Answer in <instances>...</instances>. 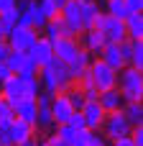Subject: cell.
<instances>
[{"instance_id": "18", "label": "cell", "mask_w": 143, "mask_h": 146, "mask_svg": "<svg viewBox=\"0 0 143 146\" xmlns=\"http://www.w3.org/2000/svg\"><path fill=\"white\" fill-rule=\"evenodd\" d=\"M43 33H46V38H59V36H64V38H77V33H74V31L61 21V15H56V18H51V21H46Z\"/></svg>"}, {"instance_id": "20", "label": "cell", "mask_w": 143, "mask_h": 146, "mask_svg": "<svg viewBox=\"0 0 143 146\" xmlns=\"http://www.w3.org/2000/svg\"><path fill=\"white\" fill-rule=\"evenodd\" d=\"M97 103H100V108L105 110V113H115V110H120L123 108V95L118 92V87H113V90H105V92H100L97 95Z\"/></svg>"}, {"instance_id": "7", "label": "cell", "mask_w": 143, "mask_h": 146, "mask_svg": "<svg viewBox=\"0 0 143 146\" xmlns=\"http://www.w3.org/2000/svg\"><path fill=\"white\" fill-rule=\"evenodd\" d=\"M18 23L20 26H31L36 31H43L46 18L41 15L36 0H18Z\"/></svg>"}, {"instance_id": "22", "label": "cell", "mask_w": 143, "mask_h": 146, "mask_svg": "<svg viewBox=\"0 0 143 146\" xmlns=\"http://www.w3.org/2000/svg\"><path fill=\"white\" fill-rule=\"evenodd\" d=\"M128 38H143V13H128L123 18Z\"/></svg>"}, {"instance_id": "8", "label": "cell", "mask_w": 143, "mask_h": 146, "mask_svg": "<svg viewBox=\"0 0 143 146\" xmlns=\"http://www.w3.org/2000/svg\"><path fill=\"white\" fill-rule=\"evenodd\" d=\"M5 67L10 69V74H20V77H38V67L28 59L26 51H10L5 59Z\"/></svg>"}, {"instance_id": "42", "label": "cell", "mask_w": 143, "mask_h": 146, "mask_svg": "<svg viewBox=\"0 0 143 146\" xmlns=\"http://www.w3.org/2000/svg\"><path fill=\"white\" fill-rule=\"evenodd\" d=\"M3 105H5V100H3V98H0V113H3Z\"/></svg>"}, {"instance_id": "45", "label": "cell", "mask_w": 143, "mask_h": 146, "mask_svg": "<svg viewBox=\"0 0 143 146\" xmlns=\"http://www.w3.org/2000/svg\"><path fill=\"white\" fill-rule=\"evenodd\" d=\"M0 146H5V144H3V141H0Z\"/></svg>"}, {"instance_id": "15", "label": "cell", "mask_w": 143, "mask_h": 146, "mask_svg": "<svg viewBox=\"0 0 143 146\" xmlns=\"http://www.w3.org/2000/svg\"><path fill=\"white\" fill-rule=\"evenodd\" d=\"M90 62H92V54H90V51H84V49L79 46V51L67 62V69H69V74H72V80L82 77V74L90 69Z\"/></svg>"}, {"instance_id": "21", "label": "cell", "mask_w": 143, "mask_h": 146, "mask_svg": "<svg viewBox=\"0 0 143 146\" xmlns=\"http://www.w3.org/2000/svg\"><path fill=\"white\" fill-rule=\"evenodd\" d=\"M84 131H87V128H84ZM84 131H77V128H72L69 123L56 126V136H59L67 146H84Z\"/></svg>"}, {"instance_id": "3", "label": "cell", "mask_w": 143, "mask_h": 146, "mask_svg": "<svg viewBox=\"0 0 143 146\" xmlns=\"http://www.w3.org/2000/svg\"><path fill=\"white\" fill-rule=\"evenodd\" d=\"M118 92L125 103H141L143 100V72L136 67H123L118 72Z\"/></svg>"}, {"instance_id": "31", "label": "cell", "mask_w": 143, "mask_h": 146, "mask_svg": "<svg viewBox=\"0 0 143 146\" xmlns=\"http://www.w3.org/2000/svg\"><path fill=\"white\" fill-rule=\"evenodd\" d=\"M0 21H3V26H5V28L10 31V28H13L15 23H18V3H15L13 8L3 10V13H0Z\"/></svg>"}, {"instance_id": "13", "label": "cell", "mask_w": 143, "mask_h": 146, "mask_svg": "<svg viewBox=\"0 0 143 146\" xmlns=\"http://www.w3.org/2000/svg\"><path fill=\"white\" fill-rule=\"evenodd\" d=\"M82 118H84V126H87V131H100V126H102V118H105V110L100 108V103L97 100H87L84 105H82Z\"/></svg>"}, {"instance_id": "19", "label": "cell", "mask_w": 143, "mask_h": 146, "mask_svg": "<svg viewBox=\"0 0 143 146\" xmlns=\"http://www.w3.org/2000/svg\"><path fill=\"white\" fill-rule=\"evenodd\" d=\"M36 136V128L31 123H23L18 118H13L10 123V144H23V141H33Z\"/></svg>"}, {"instance_id": "38", "label": "cell", "mask_w": 143, "mask_h": 146, "mask_svg": "<svg viewBox=\"0 0 143 146\" xmlns=\"http://www.w3.org/2000/svg\"><path fill=\"white\" fill-rule=\"evenodd\" d=\"M8 74H10V69L5 67V62H0V82H3V80H5Z\"/></svg>"}, {"instance_id": "37", "label": "cell", "mask_w": 143, "mask_h": 146, "mask_svg": "<svg viewBox=\"0 0 143 146\" xmlns=\"http://www.w3.org/2000/svg\"><path fill=\"white\" fill-rule=\"evenodd\" d=\"M15 3H18V0H0V13H3V10H8V8H13Z\"/></svg>"}, {"instance_id": "41", "label": "cell", "mask_w": 143, "mask_h": 146, "mask_svg": "<svg viewBox=\"0 0 143 146\" xmlns=\"http://www.w3.org/2000/svg\"><path fill=\"white\" fill-rule=\"evenodd\" d=\"M54 3H56V5H59V8H61V5H64V3H67V0H54Z\"/></svg>"}, {"instance_id": "4", "label": "cell", "mask_w": 143, "mask_h": 146, "mask_svg": "<svg viewBox=\"0 0 143 146\" xmlns=\"http://www.w3.org/2000/svg\"><path fill=\"white\" fill-rule=\"evenodd\" d=\"M90 77H92V82H95V87H97V92H105V90H113L115 85H118V72L110 67V64H105L100 56H92V62H90Z\"/></svg>"}, {"instance_id": "10", "label": "cell", "mask_w": 143, "mask_h": 146, "mask_svg": "<svg viewBox=\"0 0 143 146\" xmlns=\"http://www.w3.org/2000/svg\"><path fill=\"white\" fill-rule=\"evenodd\" d=\"M59 15H61V21H64L77 36L84 31V26H82V3H79V0H67V3L59 8Z\"/></svg>"}, {"instance_id": "26", "label": "cell", "mask_w": 143, "mask_h": 146, "mask_svg": "<svg viewBox=\"0 0 143 146\" xmlns=\"http://www.w3.org/2000/svg\"><path fill=\"white\" fill-rule=\"evenodd\" d=\"M64 98L69 100V105H72V110H74V113H79V110H82V105L87 103V100H84V95H82V90H79L77 85H72L69 90H64Z\"/></svg>"}, {"instance_id": "11", "label": "cell", "mask_w": 143, "mask_h": 146, "mask_svg": "<svg viewBox=\"0 0 143 146\" xmlns=\"http://www.w3.org/2000/svg\"><path fill=\"white\" fill-rule=\"evenodd\" d=\"M79 46L84 49V51H90L92 56H100V51L105 49V44H107V38H105V33L100 31V28H87V31H82L79 33Z\"/></svg>"}, {"instance_id": "17", "label": "cell", "mask_w": 143, "mask_h": 146, "mask_svg": "<svg viewBox=\"0 0 143 146\" xmlns=\"http://www.w3.org/2000/svg\"><path fill=\"white\" fill-rule=\"evenodd\" d=\"M100 59L105 64H110L115 72H120L123 67H128V62H125V56H123V51H120L118 44H105V49L100 51Z\"/></svg>"}, {"instance_id": "6", "label": "cell", "mask_w": 143, "mask_h": 146, "mask_svg": "<svg viewBox=\"0 0 143 146\" xmlns=\"http://www.w3.org/2000/svg\"><path fill=\"white\" fill-rule=\"evenodd\" d=\"M36 36H38V31H36V28L15 23V26L8 31L5 41H8V46H10V51H28V49H31V44L36 41Z\"/></svg>"}, {"instance_id": "29", "label": "cell", "mask_w": 143, "mask_h": 146, "mask_svg": "<svg viewBox=\"0 0 143 146\" xmlns=\"http://www.w3.org/2000/svg\"><path fill=\"white\" fill-rule=\"evenodd\" d=\"M107 15H113V18H125L128 15V8H125V3L123 0H107V10H105Z\"/></svg>"}, {"instance_id": "27", "label": "cell", "mask_w": 143, "mask_h": 146, "mask_svg": "<svg viewBox=\"0 0 143 146\" xmlns=\"http://www.w3.org/2000/svg\"><path fill=\"white\" fill-rule=\"evenodd\" d=\"M51 126H54V118H51V108H49V105H38L33 128H51Z\"/></svg>"}, {"instance_id": "16", "label": "cell", "mask_w": 143, "mask_h": 146, "mask_svg": "<svg viewBox=\"0 0 143 146\" xmlns=\"http://www.w3.org/2000/svg\"><path fill=\"white\" fill-rule=\"evenodd\" d=\"M36 110H38V105H36V98H23V100H18L15 105H13V113H15V118L18 121H23V123H36Z\"/></svg>"}, {"instance_id": "5", "label": "cell", "mask_w": 143, "mask_h": 146, "mask_svg": "<svg viewBox=\"0 0 143 146\" xmlns=\"http://www.w3.org/2000/svg\"><path fill=\"white\" fill-rule=\"evenodd\" d=\"M130 123L125 121V115L120 113V110H115V113H105V118H102V126H100V131H102V136L107 139V141H115V139H125V136H130Z\"/></svg>"}, {"instance_id": "32", "label": "cell", "mask_w": 143, "mask_h": 146, "mask_svg": "<svg viewBox=\"0 0 143 146\" xmlns=\"http://www.w3.org/2000/svg\"><path fill=\"white\" fill-rule=\"evenodd\" d=\"M69 126L72 128H77V131H84L87 126H84V118H82V113H72V118H69Z\"/></svg>"}, {"instance_id": "44", "label": "cell", "mask_w": 143, "mask_h": 146, "mask_svg": "<svg viewBox=\"0 0 143 146\" xmlns=\"http://www.w3.org/2000/svg\"><path fill=\"white\" fill-rule=\"evenodd\" d=\"M79 3H87V0H79Z\"/></svg>"}, {"instance_id": "2", "label": "cell", "mask_w": 143, "mask_h": 146, "mask_svg": "<svg viewBox=\"0 0 143 146\" xmlns=\"http://www.w3.org/2000/svg\"><path fill=\"white\" fill-rule=\"evenodd\" d=\"M38 82H41V90H46V92H64V90H69L72 85H74V80H72V74H69V69H67V64L61 62V59H51L49 64H43L41 69H38Z\"/></svg>"}, {"instance_id": "33", "label": "cell", "mask_w": 143, "mask_h": 146, "mask_svg": "<svg viewBox=\"0 0 143 146\" xmlns=\"http://www.w3.org/2000/svg\"><path fill=\"white\" fill-rule=\"evenodd\" d=\"M128 13H143V0H123Z\"/></svg>"}, {"instance_id": "36", "label": "cell", "mask_w": 143, "mask_h": 146, "mask_svg": "<svg viewBox=\"0 0 143 146\" xmlns=\"http://www.w3.org/2000/svg\"><path fill=\"white\" fill-rule=\"evenodd\" d=\"M110 146H136L130 141V136H125V139H115V141H110Z\"/></svg>"}, {"instance_id": "39", "label": "cell", "mask_w": 143, "mask_h": 146, "mask_svg": "<svg viewBox=\"0 0 143 146\" xmlns=\"http://www.w3.org/2000/svg\"><path fill=\"white\" fill-rule=\"evenodd\" d=\"M5 36H8V28H5L3 21H0V41H5Z\"/></svg>"}, {"instance_id": "14", "label": "cell", "mask_w": 143, "mask_h": 146, "mask_svg": "<svg viewBox=\"0 0 143 146\" xmlns=\"http://www.w3.org/2000/svg\"><path fill=\"white\" fill-rule=\"evenodd\" d=\"M51 41V49H54V56L56 59H61L64 64L79 51V41L77 38H64V36H59V38H49Z\"/></svg>"}, {"instance_id": "25", "label": "cell", "mask_w": 143, "mask_h": 146, "mask_svg": "<svg viewBox=\"0 0 143 146\" xmlns=\"http://www.w3.org/2000/svg\"><path fill=\"white\" fill-rule=\"evenodd\" d=\"M128 67H136L143 72V38H130V56Z\"/></svg>"}, {"instance_id": "1", "label": "cell", "mask_w": 143, "mask_h": 146, "mask_svg": "<svg viewBox=\"0 0 143 146\" xmlns=\"http://www.w3.org/2000/svg\"><path fill=\"white\" fill-rule=\"evenodd\" d=\"M41 92V82L38 77H20V74H8L0 82V98L13 108L18 100L23 98H36Z\"/></svg>"}, {"instance_id": "24", "label": "cell", "mask_w": 143, "mask_h": 146, "mask_svg": "<svg viewBox=\"0 0 143 146\" xmlns=\"http://www.w3.org/2000/svg\"><path fill=\"white\" fill-rule=\"evenodd\" d=\"M100 13H102V10H100L97 0H87V3H82V26H84V31L92 28V23H95V18H97Z\"/></svg>"}, {"instance_id": "30", "label": "cell", "mask_w": 143, "mask_h": 146, "mask_svg": "<svg viewBox=\"0 0 143 146\" xmlns=\"http://www.w3.org/2000/svg\"><path fill=\"white\" fill-rule=\"evenodd\" d=\"M84 146H110L102 131H84Z\"/></svg>"}, {"instance_id": "35", "label": "cell", "mask_w": 143, "mask_h": 146, "mask_svg": "<svg viewBox=\"0 0 143 146\" xmlns=\"http://www.w3.org/2000/svg\"><path fill=\"white\" fill-rule=\"evenodd\" d=\"M8 54H10L8 41H0V62H5V59H8Z\"/></svg>"}, {"instance_id": "40", "label": "cell", "mask_w": 143, "mask_h": 146, "mask_svg": "<svg viewBox=\"0 0 143 146\" xmlns=\"http://www.w3.org/2000/svg\"><path fill=\"white\" fill-rule=\"evenodd\" d=\"M36 144V139H33V141H23V144H10V146H33Z\"/></svg>"}, {"instance_id": "43", "label": "cell", "mask_w": 143, "mask_h": 146, "mask_svg": "<svg viewBox=\"0 0 143 146\" xmlns=\"http://www.w3.org/2000/svg\"><path fill=\"white\" fill-rule=\"evenodd\" d=\"M33 146H46V141H38V144H33Z\"/></svg>"}, {"instance_id": "23", "label": "cell", "mask_w": 143, "mask_h": 146, "mask_svg": "<svg viewBox=\"0 0 143 146\" xmlns=\"http://www.w3.org/2000/svg\"><path fill=\"white\" fill-rule=\"evenodd\" d=\"M120 113L125 115V121L130 126H141L143 123V103H123Z\"/></svg>"}, {"instance_id": "9", "label": "cell", "mask_w": 143, "mask_h": 146, "mask_svg": "<svg viewBox=\"0 0 143 146\" xmlns=\"http://www.w3.org/2000/svg\"><path fill=\"white\" fill-rule=\"evenodd\" d=\"M26 54H28V59H31L38 69L54 59V49H51V41H49L46 36H36V41L31 44V49H28Z\"/></svg>"}, {"instance_id": "12", "label": "cell", "mask_w": 143, "mask_h": 146, "mask_svg": "<svg viewBox=\"0 0 143 146\" xmlns=\"http://www.w3.org/2000/svg\"><path fill=\"white\" fill-rule=\"evenodd\" d=\"M51 118H54V126H61V123H69V118H72V105H69V100L64 98V92H56L54 98H51Z\"/></svg>"}, {"instance_id": "34", "label": "cell", "mask_w": 143, "mask_h": 146, "mask_svg": "<svg viewBox=\"0 0 143 146\" xmlns=\"http://www.w3.org/2000/svg\"><path fill=\"white\" fill-rule=\"evenodd\" d=\"M46 146H67V144H64V141H61L56 133H51V136L46 139Z\"/></svg>"}, {"instance_id": "28", "label": "cell", "mask_w": 143, "mask_h": 146, "mask_svg": "<svg viewBox=\"0 0 143 146\" xmlns=\"http://www.w3.org/2000/svg\"><path fill=\"white\" fill-rule=\"evenodd\" d=\"M36 3H38V10H41V15H43L46 21H51V18L59 15V5H56L54 0H36Z\"/></svg>"}]
</instances>
